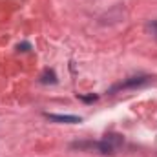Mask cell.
Returning <instances> with one entry per match:
<instances>
[{
    "label": "cell",
    "instance_id": "obj_4",
    "mask_svg": "<svg viewBox=\"0 0 157 157\" xmlns=\"http://www.w3.org/2000/svg\"><path fill=\"white\" fill-rule=\"evenodd\" d=\"M78 99L84 102H93V101H97V95H80Z\"/></svg>",
    "mask_w": 157,
    "mask_h": 157
},
{
    "label": "cell",
    "instance_id": "obj_3",
    "mask_svg": "<svg viewBox=\"0 0 157 157\" xmlns=\"http://www.w3.org/2000/svg\"><path fill=\"white\" fill-rule=\"evenodd\" d=\"M40 82H44V84H55V82H57L55 71H53V70H46V71L42 73V77H40Z\"/></svg>",
    "mask_w": 157,
    "mask_h": 157
},
{
    "label": "cell",
    "instance_id": "obj_6",
    "mask_svg": "<svg viewBox=\"0 0 157 157\" xmlns=\"http://www.w3.org/2000/svg\"><path fill=\"white\" fill-rule=\"evenodd\" d=\"M29 48H31L29 42H22V44H18V49H20V51H28Z\"/></svg>",
    "mask_w": 157,
    "mask_h": 157
},
{
    "label": "cell",
    "instance_id": "obj_1",
    "mask_svg": "<svg viewBox=\"0 0 157 157\" xmlns=\"http://www.w3.org/2000/svg\"><path fill=\"white\" fill-rule=\"evenodd\" d=\"M148 82H150V77H132V78H128L126 82H121V84H117L115 88H112V91H110V93H115L117 90L139 88V86H144V84H148Z\"/></svg>",
    "mask_w": 157,
    "mask_h": 157
},
{
    "label": "cell",
    "instance_id": "obj_2",
    "mask_svg": "<svg viewBox=\"0 0 157 157\" xmlns=\"http://www.w3.org/2000/svg\"><path fill=\"white\" fill-rule=\"evenodd\" d=\"M44 117L53 121V122H64V124H77L82 121L77 115H57V113H44Z\"/></svg>",
    "mask_w": 157,
    "mask_h": 157
},
{
    "label": "cell",
    "instance_id": "obj_5",
    "mask_svg": "<svg viewBox=\"0 0 157 157\" xmlns=\"http://www.w3.org/2000/svg\"><path fill=\"white\" fill-rule=\"evenodd\" d=\"M148 28H150V31L154 33V37L157 39V20H154V22H152V24H150Z\"/></svg>",
    "mask_w": 157,
    "mask_h": 157
}]
</instances>
